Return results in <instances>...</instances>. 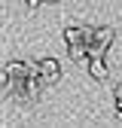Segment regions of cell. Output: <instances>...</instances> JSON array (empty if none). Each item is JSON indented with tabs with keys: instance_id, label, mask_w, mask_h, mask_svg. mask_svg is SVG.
<instances>
[{
	"instance_id": "cell-4",
	"label": "cell",
	"mask_w": 122,
	"mask_h": 128,
	"mask_svg": "<svg viewBox=\"0 0 122 128\" xmlns=\"http://www.w3.org/2000/svg\"><path fill=\"white\" fill-rule=\"evenodd\" d=\"M28 3H30V6H40V3H46V0H28Z\"/></svg>"
},
{
	"instance_id": "cell-2",
	"label": "cell",
	"mask_w": 122,
	"mask_h": 128,
	"mask_svg": "<svg viewBox=\"0 0 122 128\" xmlns=\"http://www.w3.org/2000/svg\"><path fill=\"white\" fill-rule=\"evenodd\" d=\"M88 76L107 79V64H104V58H88Z\"/></svg>"
},
{
	"instance_id": "cell-1",
	"label": "cell",
	"mask_w": 122,
	"mask_h": 128,
	"mask_svg": "<svg viewBox=\"0 0 122 128\" xmlns=\"http://www.w3.org/2000/svg\"><path fill=\"white\" fill-rule=\"evenodd\" d=\"M37 73H40V79H43V86H52L55 79H58V61H55V58H43V61L37 64Z\"/></svg>"
},
{
	"instance_id": "cell-5",
	"label": "cell",
	"mask_w": 122,
	"mask_h": 128,
	"mask_svg": "<svg viewBox=\"0 0 122 128\" xmlns=\"http://www.w3.org/2000/svg\"><path fill=\"white\" fill-rule=\"evenodd\" d=\"M46 3H49V0H46ZM52 3H55V0H52Z\"/></svg>"
},
{
	"instance_id": "cell-3",
	"label": "cell",
	"mask_w": 122,
	"mask_h": 128,
	"mask_svg": "<svg viewBox=\"0 0 122 128\" xmlns=\"http://www.w3.org/2000/svg\"><path fill=\"white\" fill-rule=\"evenodd\" d=\"M116 113H119V119H122V86L116 88Z\"/></svg>"
}]
</instances>
